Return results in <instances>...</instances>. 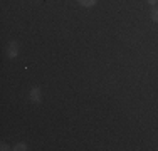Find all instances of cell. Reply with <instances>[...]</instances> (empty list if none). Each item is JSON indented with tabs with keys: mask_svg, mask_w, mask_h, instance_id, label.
Returning <instances> with one entry per match:
<instances>
[{
	"mask_svg": "<svg viewBox=\"0 0 158 151\" xmlns=\"http://www.w3.org/2000/svg\"><path fill=\"white\" fill-rule=\"evenodd\" d=\"M152 18H153L155 22H158V9H153V10H152Z\"/></svg>",
	"mask_w": 158,
	"mask_h": 151,
	"instance_id": "277c9868",
	"label": "cell"
},
{
	"mask_svg": "<svg viewBox=\"0 0 158 151\" xmlns=\"http://www.w3.org/2000/svg\"><path fill=\"white\" fill-rule=\"evenodd\" d=\"M79 3H81L82 7H93L96 3V0H79Z\"/></svg>",
	"mask_w": 158,
	"mask_h": 151,
	"instance_id": "3957f363",
	"label": "cell"
},
{
	"mask_svg": "<svg viewBox=\"0 0 158 151\" xmlns=\"http://www.w3.org/2000/svg\"><path fill=\"white\" fill-rule=\"evenodd\" d=\"M14 149H17V151H20V149H25V145H22V143H19V145H17Z\"/></svg>",
	"mask_w": 158,
	"mask_h": 151,
	"instance_id": "5b68a950",
	"label": "cell"
},
{
	"mask_svg": "<svg viewBox=\"0 0 158 151\" xmlns=\"http://www.w3.org/2000/svg\"><path fill=\"white\" fill-rule=\"evenodd\" d=\"M148 2H150V3H152V5H155V3L158 2V0H148Z\"/></svg>",
	"mask_w": 158,
	"mask_h": 151,
	"instance_id": "8992f818",
	"label": "cell"
},
{
	"mask_svg": "<svg viewBox=\"0 0 158 151\" xmlns=\"http://www.w3.org/2000/svg\"><path fill=\"white\" fill-rule=\"evenodd\" d=\"M31 99H32V101H37V103L40 101V89H39V88H34V89L31 91Z\"/></svg>",
	"mask_w": 158,
	"mask_h": 151,
	"instance_id": "7a4b0ae2",
	"label": "cell"
},
{
	"mask_svg": "<svg viewBox=\"0 0 158 151\" xmlns=\"http://www.w3.org/2000/svg\"><path fill=\"white\" fill-rule=\"evenodd\" d=\"M7 52H9V57H17L19 54V47L15 42H10L9 44V49H7Z\"/></svg>",
	"mask_w": 158,
	"mask_h": 151,
	"instance_id": "6da1fadb",
	"label": "cell"
}]
</instances>
